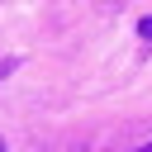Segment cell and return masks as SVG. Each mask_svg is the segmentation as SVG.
<instances>
[{"instance_id": "obj_1", "label": "cell", "mask_w": 152, "mask_h": 152, "mask_svg": "<svg viewBox=\"0 0 152 152\" xmlns=\"http://www.w3.org/2000/svg\"><path fill=\"white\" fill-rule=\"evenodd\" d=\"M138 33H142V38H152V14H147V19H138Z\"/></svg>"}, {"instance_id": "obj_3", "label": "cell", "mask_w": 152, "mask_h": 152, "mask_svg": "<svg viewBox=\"0 0 152 152\" xmlns=\"http://www.w3.org/2000/svg\"><path fill=\"white\" fill-rule=\"evenodd\" d=\"M147 152H152V147H147Z\"/></svg>"}, {"instance_id": "obj_2", "label": "cell", "mask_w": 152, "mask_h": 152, "mask_svg": "<svg viewBox=\"0 0 152 152\" xmlns=\"http://www.w3.org/2000/svg\"><path fill=\"white\" fill-rule=\"evenodd\" d=\"M0 152H5V142H0Z\"/></svg>"}]
</instances>
